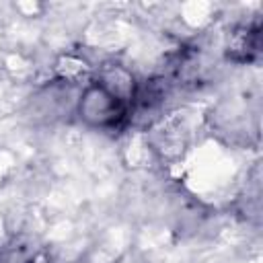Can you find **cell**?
I'll use <instances>...</instances> for the list:
<instances>
[{
	"mask_svg": "<svg viewBox=\"0 0 263 263\" xmlns=\"http://www.w3.org/2000/svg\"><path fill=\"white\" fill-rule=\"evenodd\" d=\"M80 113L92 125L113 127L123 119L125 105L119 92L107 88L105 84H95L84 92L80 101Z\"/></svg>",
	"mask_w": 263,
	"mask_h": 263,
	"instance_id": "6da1fadb",
	"label": "cell"
},
{
	"mask_svg": "<svg viewBox=\"0 0 263 263\" xmlns=\"http://www.w3.org/2000/svg\"><path fill=\"white\" fill-rule=\"evenodd\" d=\"M2 263H29V257L25 255L23 249H16V251L6 253V257L2 259Z\"/></svg>",
	"mask_w": 263,
	"mask_h": 263,
	"instance_id": "3957f363",
	"label": "cell"
},
{
	"mask_svg": "<svg viewBox=\"0 0 263 263\" xmlns=\"http://www.w3.org/2000/svg\"><path fill=\"white\" fill-rule=\"evenodd\" d=\"M257 51H259V29L255 27V29H245L240 35H236L228 53H232V58L238 62H247Z\"/></svg>",
	"mask_w": 263,
	"mask_h": 263,
	"instance_id": "7a4b0ae2",
	"label": "cell"
}]
</instances>
